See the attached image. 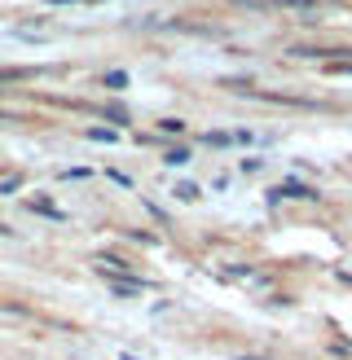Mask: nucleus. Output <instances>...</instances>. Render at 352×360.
Returning <instances> with one entry per match:
<instances>
[{
  "label": "nucleus",
  "instance_id": "obj_1",
  "mask_svg": "<svg viewBox=\"0 0 352 360\" xmlns=\"http://www.w3.org/2000/svg\"><path fill=\"white\" fill-rule=\"evenodd\" d=\"M106 277V285H111V290L115 295H141V290H146V277H119V273H101Z\"/></svg>",
  "mask_w": 352,
  "mask_h": 360
},
{
  "label": "nucleus",
  "instance_id": "obj_2",
  "mask_svg": "<svg viewBox=\"0 0 352 360\" xmlns=\"http://www.w3.org/2000/svg\"><path fill=\"white\" fill-rule=\"evenodd\" d=\"M273 198H299V202H313L317 189L299 185V180H282V185H273Z\"/></svg>",
  "mask_w": 352,
  "mask_h": 360
},
{
  "label": "nucleus",
  "instance_id": "obj_3",
  "mask_svg": "<svg viewBox=\"0 0 352 360\" xmlns=\"http://www.w3.org/2000/svg\"><path fill=\"white\" fill-rule=\"evenodd\" d=\"M31 75H35V70H27V66H0V88H5V84H23Z\"/></svg>",
  "mask_w": 352,
  "mask_h": 360
},
{
  "label": "nucleus",
  "instance_id": "obj_4",
  "mask_svg": "<svg viewBox=\"0 0 352 360\" xmlns=\"http://www.w3.org/2000/svg\"><path fill=\"white\" fill-rule=\"evenodd\" d=\"M31 211H35V215H49V220H66V215L53 207V202H44V198H31Z\"/></svg>",
  "mask_w": 352,
  "mask_h": 360
},
{
  "label": "nucleus",
  "instance_id": "obj_5",
  "mask_svg": "<svg viewBox=\"0 0 352 360\" xmlns=\"http://www.w3.org/2000/svg\"><path fill=\"white\" fill-rule=\"evenodd\" d=\"M18 189H23V172H5V176H0V198L18 193Z\"/></svg>",
  "mask_w": 352,
  "mask_h": 360
},
{
  "label": "nucleus",
  "instance_id": "obj_6",
  "mask_svg": "<svg viewBox=\"0 0 352 360\" xmlns=\"http://www.w3.org/2000/svg\"><path fill=\"white\" fill-rule=\"evenodd\" d=\"M163 163H168V167H185V163H189V150H185V146L168 150V158H163Z\"/></svg>",
  "mask_w": 352,
  "mask_h": 360
},
{
  "label": "nucleus",
  "instance_id": "obj_7",
  "mask_svg": "<svg viewBox=\"0 0 352 360\" xmlns=\"http://www.w3.org/2000/svg\"><path fill=\"white\" fill-rule=\"evenodd\" d=\"M282 9H299V13H313L317 5H322V0H277Z\"/></svg>",
  "mask_w": 352,
  "mask_h": 360
},
{
  "label": "nucleus",
  "instance_id": "obj_8",
  "mask_svg": "<svg viewBox=\"0 0 352 360\" xmlns=\"http://www.w3.org/2000/svg\"><path fill=\"white\" fill-rule=\"evenodd\" d=\"M101 84L111 88V93H119V88H128V75H123V70H111V75H106Z\"/></svg>",
  "mask_w": 352,
  "mask_h": 360
},
{
  "label": "nucleus",
  "instance_id": "obj_9",
  "mask_svg": "<svg viewBox=\"0 0 352 360\" xmlns=\"http://www.w3.org/2000/svg\"><path fill=\"white\" fill-rule=\"evenodd\" d=\"M88 141H106V146H111V141H115V128H88Z\"/></svg>",
  "mask_w": 352,
  "mask_h": 360
},
{
  "label": "nucleus",
  "instance_id": "obj_10",
  "mask_svg": "<svg viewBox=\"0 0 352 360\" xmlns=\"http://www.w3.org/2000/svg\"><path fill=\"white\" fill-rule=\"evenodd\" d=\"M106 119H111V123H128V110H123V105H106Z\"/></svg>",
  "mask_w": 352,
  "mask_h": 360
},
{
  "label": "nucleus",
  "instance_id": "obj_11",
  "mask_svg": "<svg viewBox=\"0 0 352 360\" xmlns=\"http://www.w3.org/2000/svg\"><path fill=\"white\" fill-rule=\"evenodd\" d=\"M234 141V132H207V146H229Z\"/></svg>",
  "mask_w": 352,
  "mask_h": 360
},
{
  "label": "nucleus",
  "instance_id": "obj_12",
  "mask_svg": "<svg viewBox=\"0 0 352 360\" xmlns=\"http://www.w3.org/2000/svg\"><path fill=\"white\" fill-rule=\"evenodd\" d=\"M176 198H181V202H194V198H199V189H194V185H176Z\"/></svg>",
  "mask_w": 352,
  "mask_h": 360
},
{
  "label": "nucleus",
  "instance_id": "obj_13",
  "mask_svg": "<svg viewBox=\"0 0 352 360\" xmlns=\"http://www.w3.org/2000/svg\"><path fill=\"white\" fill-rule=\"evenodd\" d=\"M158 128H163V132H185V123H181V119H163Z\"/></svg>",
  "mask_w": 352,
  "mask_h": 360
},
{
  "label": "nucleus",
  "instance_id": "obj_14",
  "mask_svg": "<svg viewBox=\"0 0 352 360\" xmlns=\"http://www.w3.org/2000/svg\"><path fill=\"white\" fill-rule=\"evenodd\" d=\"M49 5H93V0H49Z\"/></svg>",
  "mask_w": 352,
  "mask_h": 360
},
{
  "label": "nucleus",
  "instance_id": "obj_15",
  "mask_svg": "<svg viewBox=\"0 0 352 360\" xmlns=\"http://www.w3.org/2000/svg\"><path fill=\"white\" fill-rule=\"evenodd\" d=\"M238 5H260V0H238Z\"/></svg>",
  "mask_w": 352,
  "mask_h": 360
},
{
  "label": "nucleus",
  "instance_id": "obj_16",
  "mask_svg": "<svg viewBox=\"0 0 352 360\" xmlns=\"http://www.w3.org/2000/svg\"><path fill=\"white\" fill-rule=\"evenodd\" d=\"M123 360H137V356H128V352H123Z\"/></svg>",
  "mask_w": 352,
  "mask_h": 360
}]
</instances>
